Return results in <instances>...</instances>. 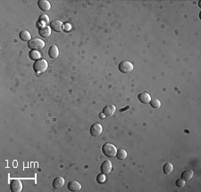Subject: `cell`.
Here are the masks:
<instances>
[{
	"mask_svg": "<svg viewBox=\"0 0 201 192\" xmlns=\"http://www.w3.org/2000/svg\"><path fill=\"white\" fill-rule=\"evenodd\" d=\"M10 190L13 192H21L22 190V182L17 179L11 181Z\"/></svg>",
	"mask_w": 201,
	"mask_h": 192,
	"instance_id": "cell-6",
	"label": "cell"
},
{
	"mask_svg": "<svg viewBox=\"0 0 201 192\" xmlns=\"http://www.w3.org/2000/svg\"><path fill=\"white\" fill-rule=\"evenodd\" d=\"M193 176H194V171L191 169H188L181 173V179H183L185 182H190L193 178Z\"/></svg>",
	"mask_w": 201,
	"mask_h": 192,
	"instance_id": "cell-14",
	"label": "cell"
},
{
	"mask_svg": "<svg viewBox=\"0 0 201 192\" xmlns=\"http://www.w3.org/2000/svg\"><path fill=\"white\" fill-rule=\"evenodd\" d=\"M28 47L32 50H37L38 51V50H41L42 48H44L45 43H44L42 40L39 39V38H36V39L32 40L31 41H29Z\"/></svg>",
	"mask_w": 201,
	"mask_h": 192,
	"instance_id": "cell-3",
	"label": "cell"
},
{
	"mask_svg": "<svg viewBox=\"0 0 201 192\" xmlns=\"http://www.w3.org/2000/svg\"><path fill=\"white\" fill-rule=\"evenodd\" d=\"M38 6L40 8V10L44 12H47L51 9V4L47 0H40L38 2Z\"/></svg>",
	"mask_w": 201,
	"mask_h": 192,
	"instance_id": "cell-11",
	"label": "cell"
},
{
	"mask_svg": "<svg viewBox=\"0 0 201 192\" xmlns=\"http://www.w3.org/2000/svg\"><path fill=\"white\" fill-rule=\"evenodd\" d=\"M102 151L104 153V155L108 157H115L116 156L117 149L116 147L111 143H106L103 146Z\"/></svg>",
	"mask_w": 201,
	"mask_h": 192,
	"instance_id": "cell-2",
	"label": "cell"
},
{
	"mask_svg": "<svg viewBox=\"0 0 201 192\" xmlns=\"http://www.w3.org/2000/svg\"><path fill=\"white\" fill-rule=\"evenodd\" d=\"M47 68H48V63L45 59H40V60L36 61L33 64V70L38 74L43 73L44 72L47 71Z\"/></svg>",
	"mask_w": 201,
	"mask_h": 192,
	"instance_id": "cell-1",
	"label": "cell"
},
{
	"mask_svg": "<svg viewBox=\"0 0 201 192\" xmlns=\"http://www.w3.org/2000/svg\"><path fill=\"white\" fill-rule=\"evenodd\" d=\"M138 100L143 103V104H149L150 101H151V96L148 94V92H143V93H140L138 95Z\"/></svg>",
	"mask_w": 201,
	"mask_h": 192,
	"instance_id": "cell-13",
	"label": "cell"
},
{
	"mask_svg": "<svg viewBox=\"0 0 201 192\" xmlns=\"http://www.w3.org/2000/svg\"><path fill=\"white\" fill-rule=\"evenodd\" d=\"M118 68L123 73H130L133 71V64L130 61H123L119 64Z\"/></svg>",
	"mask_w": 201,
	"mask_h": 192,
	"instance_id": "cell-4",
	"label": "cell"
},
{
	"mask_svg": "<svg viewBox=\"0 0 201 192\" xmlns=\"http://www.w3.org/2000/svg\"><path fill=\"white\" fill-rule=\"evenodd\" d=\"M39 33L43 38H48L51 35V28L50 26H41L39 29Z\"/></svg>",
	"mask_w": 201,
	"mask_h": 192,
	"instance_id": "cell-10",
	"label": "cell"
},
{
	"mask_svg": "<svg viewBox=\"0 0 201 192\" xmlns=\"http://www.w3.org/2000/svg\"><path fill=\"white\" fill-rule=\"evenodd\" d=\"M116 108L114 105H108L103 109V115L105 116H112L116 113Z\"/></svg>",
	"mask_w": 201,
	"mask_h": 192,
	"instance_id": "cell-12",
	"label": "cell"
},
{
	"mask_svg": "<svg viewBox=\"0 0 201 192\" xmlns=\"http://www.w3.org/2000/svg\"><path fill=\"white\" fill-rule=\"evenodd\" d=\"M67 188L70 191H80L82 190V185L77 181H72L68 183Z\"/></svg>",
	"mask_w": 201,
	"mask_h": 192,
	"instance_id": "cell-9",
	"label": "cell"
},
{
	"mask_svg": "<svg viewBox=\"0 0 201 192\" xmlns=\"http://www.w3.org/2000/svg\"><path fill=\"white\" fill-rule=\"evenodd\" d=\"M97 183H99V184L105 183V182H106V176L104 175V173L103 174H98L97 176Z\"/></svg>",
	"mask_w": 201,
	"mask_h": 192,
	"instance_id": "cell-23",
	"label": "cell"
},
{
	"mask_svg": "<svg viewBox=\"0 0 201 192\" xmlns=\"http://www.w3.org/2000/svg\"><path fill=\"white\" fill-rule=\"evenodd\" d=\"M20 39L23 41H31L32 40L31 33L27 31H22L21 32H20Z\"/></svg>",
	"mask_w": 201,
	"mask_h": 192,
	"instance_id": "cell-17",
	"label": "cell"
},
{
	"mask_svg": "<svg viewBox=\"0 0 201 192\" xmlns=\"http://www.w3.org/2000/svg\"><path fill=\"white\" fill-rule=\"evenodd\" d=\"M29 56H30V58H31L32 60L38 61V60L40 58L41 55H40V53L39 51H37V50H32V51H31V52L29 53Z\"/></svg>",
	"mask_w": 201,
	"mask_h": 192,
	"instance_id": "cell-19",
	"label": "cell"
},
{
	"mask_svg": "<svg viewBox=\"0 0 201 192\" xmlns=\"http://www.w3.org/2000/svg\"><path fill=\"white\" fill-rule=\"evenodd\" d=\"M112 168H113L112 163L109 160H106L104 161V163L101 164L100 170H101V172L104 174H109L112 171Z\"/></svg>",
	"mask_w": 201,
	"mask_h": 192,
	"instance_id": "cell-8",
	"label": "cell"
},
{
	"mask_svg": "<svg viewBox=\"0 0 201 192\" xmlns=\"http://www.w3.org/2000/svg\"><path fill=\"white\" fill-rule=\"evenodd\" d=\"M150 105L153 108H159L161 107V102L159 101L157 98H153L150 101Z\"/></svg>",
	"mask_w": 201,
	"mask_h": 192,
	"instance_id": "cell-22",
	"label": "cell"
},
{
	"mask_svg": "<svg viewBox=\"0 0 201 192\" xmlns=\"http://www.w3.org/2000/svg\"><path fill=\"white\" fill-rule=\"evenodd\" d=\"M40 23H41L43 26H46V24H47L49 22V18L47 14H41L40 16Z\"/></svg>",
	"mask_w": 201,
	"mask_h": 192,
	"instance_id": "cell-21",
	"label": "cell"
},
{
	"mask_svg": "<svg viewBox=\"0 0 201 192\" xmlns=\"http://www.w3.org/2000/svg\"><path fill=\"white\" fill-rule=\"evenodd\" d=\"M103 132V127L100 123H94L91 128H90V134L93 137H98L102 134Z\"/></svg>",
	"mask_w": 201,
	"mask_h": 192,
	"instance_id": "cell-5",
	"label": "cell"
},
{
	"mask_svg": "<svg viewBox=\"0 0 201 192\" xmlns=\"http://www.w3.org/2000/svg\"><path fill=\"white\" fill-rule=\"evenodd\" d=\"M129 108H130V107H129V106H127V107H124V108H123H123H122V109H121V110H120V111H121V112H124V111H125V110H127V109H129Z\"/></svg>",
	"mask_w": 201,
	"mask_h": 192,
	"instance_id": "cell-26",
	"label": "cell"
},
{
	"mask_svg": "<svg viewBox=\"0 0 201 192\" xmlns=\"http://www.w3.org/2000/svg\"><path fill=\"white\" fill-rule=\"evenodd\" d=\"M116 157L119 160H125L127 158V152H126V150L123 149L118 150L116 153Z\"/></svg>",
	"mask_w": 201,
	"mask_h": 192,
	"instance_id": "cell-18",
	"label": "cell"
},
{
	"mask_svg": "<svg viewBox=\"0 0 201 192\" xmlns=\"http://www.w3.org/2000/svg\"><path fill=\"white\" fill-rule=\"evenodd\" d=\"M71 29H72V26H71L70 23H66V24H64V30H65L66 32H69Z\"/></svg>",
	"mask_w": 201,
	"mask_h": 192,
	"instance_id": "cell-25",
	"label": "cell"
},
{
	"mask_svg": "<svg viewBox=\"0 0 201 192\" xmlns=\"http://www.w3.org/2000/svg\"><path fill=\"white\" fill-rule=\"evenodd\" d=\"M48 55H49V56L51 57V58H57L58 57V55H59V50H58V47H56V46H51L50 47V48H49V50H48Z\"/></svg>",
	"mask_w": 201,
	"mask_h": 192,
	"instance_id": "cell-16",
	"label": "cell"
},
{
	"mask_svg": "<svg viewBox=\"0 0 201 192\" xmlns=\"http://www.w3.org/2000/svg\"><path fill=\"white\" fill-rule=\"evenodd\" d=\"M163 170H164V172H165L166 175L170 174L172 171H173V164H171V163H166V164L164 165Z\"/></svg>",
	"mask_w": 201,
	"mask_h": 192,
	"instance_id": "cell-20",
	"label": "cell"
},
{
	"mask_svg": "<svg viewBox=\"0 0 201 192\" xmlns=\"http://www.w3.org/2000/svg\"><path fill=\"white\" fill-rule=\"evenodd\" d=\"M50 28L55 32H61L64 30V24L59 20H54L50 22Z\"/></svg>",
	"mask_w": 201,
	"mask_h": 192,
	"instance_id": "cell-7",
	"label": "cell"
},
{
	"mask_svg": "<svg viewBox=\"0 0 201 192\" xmlns=\"http://www.w3.org/2000/svg\"><path fill=\"white\" fill-rule=\"evenodd\" d=\"M64 185V179L61 176L56 177L53 182V186L55 189H61Z\"/></svg>",
	"mask_w": 201,
	"mask_h": 192,
	"instance_id": "cell-15",
	"label": "cell"
},
{
	"mask_svg": "<svg viewBox=\"0 0 201 192\" xmlns=\"http://www.w3.org/2000/svg\"><path fill=\"white\" fill-rule=\"evenodd\" d=\"M176 186L178 187V188H182V187H184L185 186V181L183 180V179H178L177 181H176Z\"/></svg>",
	"mask_w": 201,
	"mask_h": 192,
	"instance_id": "cell-24",
	"label": "cell"
}]
</instances>
